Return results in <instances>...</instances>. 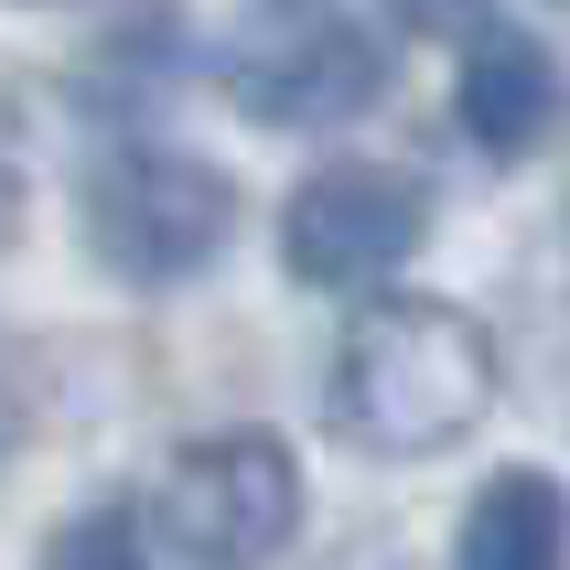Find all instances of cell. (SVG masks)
I'll use <instances>...</instances> for the list:
<instances>
[{"mask_svg": "<svg viewBox=\"0 0 570 570\" xmlns=\"http://www.w3.org/2000/svg\"><path fill=\"white\" fill-rule=\"evenodd\" d=\"M495 399V334L452 302H377L345 323L334 377H323V420L334 442L366 463H431L484 420Z\"/></svg>", "mask_w": 570, "mask_h": 570, "instance_id": "1", "label": "cell"}, {"mask_svg": "<svg viewBox=\"0 0 570 570\" xmlns=\"http://www.w3.org/2000/svg\"><path fill=\"white\" fill-rule=\"evenodd\" d=\"M76 205H87L97 269H119V281H140V291L194 281V269L226 248V226H237L226 173H205L194 151H161V140H119V151H97Z\"/></svg>", "mask_w": 570, "mask_h": 570, "instance_id": "2", "label": "cell"}, {"mask_svg": "<svg viewBox=\"0 0 570 570\" xmlns=\"http://www.w3.org/2000/svg\"><path fill=\"white\" fill-rule=\"evenodd\" d=\"M387 87L377 43L334 11V0H258L248 32L226 43V97L258 129H334Z\"/></svg>", "mask_w": 570, "mask_h": 570, "instance_id": "3", "label": "cell"}, {"mask_svg": "<svg viewBox=\"0 0 570 570\" xmlns=\"http://www.w3.org/2000/svg\"><path fill=\"white\" fill-rule=\"evenodd\" d=\"M151 517H161L173 560H269L302 528V474H291V452L269 431H216V442L173 452Z\"/></svg>", "mask_w": 570, "mask_h": 570, "instance_id": "4", "label": "cell"}, {"mask_svg": "<svg viewBox=\"0 0 570 570\" xmlns=\"http://www.w3.org/2000/svg\"><path fill=\"white\" fill-rule=\"evenodd\" d=\"M431 237V184L387 161H323L313 184L281 205V258L313 291H366Z\"/></svg>", "mask_w": 570, "mask_h": 570, "instance_id": "5", "label": "cell"}, {"mask_svg": "<svg viewBox=\"0 0 570 570\" xmlns=\"http://www.w3.org/2000/svg\"><path fill=\"white\" fill-rule=\"evenodd\" d=\"M560 119V65L528 43V32H474L463 43V129H474V151L495 161H528Z\"/></svg>", "mask_w": 570, "mask_h": 570, "instance_id": "6", "label": "cell"}, {"mask_svg": "<svg viewBox=\"0 0 570 570\" xmlns=\"http://www.w3.org/2000/svg\"><path fill=\"white\" fill-rule=\"evenodd\" d=\"M560 549H570V495L549 474H528V463L495 474L474 495V517H463V560L474 570H549Z\"/></svg>", "mask_w": 570, "mask_h": 570, "instance_id": "7", "label": "cell"}, {"mask_svg": "<svg viewBox=\"0 0 570 570\" xmlns=\"http://www.w3.org/2000/svg\"><path fill=\"white\" fill-rule=\"evenodd\" d=\"M55 560H140V528H129V507H119V517H87V528H65Z\"/></svg>", "mask_w": 570, "mask_h": 570, "instance_id": "8", "label": "cell"}, {"mask_svg": "<svg viewBox=\"0 0 570 570\" xmlns=\"http://www.w3.org/2000/svg\"><path fill=\"white\" fill-rule=\"evenodd\" d=\"M387 11H399L410 32H474L484 22V0H387Z\"/></svg>", "mask_w": 570, "mask_h": 570, "instance_id": "9", "label": "cell"}, {"mask_svg": "<svg viewBox=\"0 0 570 570\" xmlns=\"http://www.w3.org/2000/svg\"><path fill=\"white\" fill-rule=\"evenodd\" d=\"M11 237H22V173L0 161V248H11Z\"/></svg>", "mask_w": 570, "mask_h": 570, "instance_id": "10", "label": "cell"}, {"mask_svg": "<svg viewBox=\"0 0 570 570\" xmlns=\"http://www.w3.org/2000/svg\"><path fill=\"white\" fill-rule=\"evenodd\" d=\"M22 442V387H11V366H0V452Z\"/></svg>", "mask_w": 570, "mask_h": 570, "instance_id": "11", "label": "cell"}]
</instances>
